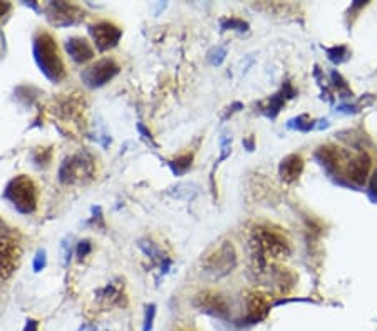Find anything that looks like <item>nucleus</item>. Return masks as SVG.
Here are the masks:
<instances>
[{
	"label": "nucleus",
	"mask_w": 377,
	"mask_h": 331,
	"mask_svg": "<svg viewBox=\"0 0 377 331\" xmlns=\"http://www.w3.org/2000/svg\"><path fill=\"white\" fill-rule=\"evenodd\" d=\"M34 60L39 65L40 72L52 82H60L66 77V65L59 54L57 42L52 34L42 30L34 37Z\"/></svg>",
	"instance_id": "nucleus-1"
},
{
	"label": "nucleus",
	"mask_w": 377,
	"mask_h": 331,
	"mask_svg": "<svg viewBox=\"0 0 377 331\" xmlns=\"http://www.w3.org/2000/svg\"><path fill=\"white\" fill-rule=\"evenodd\" d=\"M252 246L255 248V257L260 266L267 261L283 259L290 254V243L280 231L270 228H255L252 236Z\"/></svg>",
	"instance_id": "nucleus-2"
},
{
	"label": "nucleus",
	"mask_w": 377,
	"mask_h": 331,
	"mask_svg": "<svg viewBox=\"0 0 377 331\" xmlns=\"http://www.w3.org/2000/svg\"><path fill=\"white\" fill-rule=\"evenodd\" d=\"M4 198L20 214H32L37 209L39 193H37L35 182L29 176L20 174L7 184L4 191Z\"/></svg>",
	"instance_id": "nucleus-3"
},
{
	"label": "nucleus",
	"mask_w": 377,
	"mask_h": 331,
	"mask_svg": "<svg viewBox=\"0 0 377 331\" xmlns=\"http://www.w3.org/2000/svg\"><path fill=\"white\" fill-rule=\"evenodd\" d=\"M96 176V161L88 152H77L64 159L59 168V181L66 186L84 184L94 179Z\"/></svg>",
	"instance_id": "nucleus-4"
},
{
	"label": "nucleus",
	"mask_w": 377,
	"mask_h": 331,
	"mask_svg": "<svg viewBox=\"0 0 377 331\" xmlns=\"http://www.w3.org/2000/svg\"><path fill=\"white\" fill-rule=\"evenodd\" d=\"M201 265L206 273L216 276V278L228 274L237 266V253H235L233 244L223 241L213 249H210L203 257Z\"/></svg>",
	"instance_id": "nucleus-5"
},
{
	"label": "nucleus",
	"mask_w": 377,
	"mask_h": 331,
	"mask_svg": "<svg viewBox=\"0 0 377 331\" xmlns=\"http://www.w3.org/2000/svg\"><path fill=\"white\" fill-rule=\"evenodd\" d=\"M119 70H121L119 64H117L114 59L106 57V59L97 60L96 64L86 67L81 72V79H82L84 85H88L89 89H97V87L106 85L109 81H113L117 74H119Z\"/></svg>",
	"instance_id": "nucleus-6"
},
{
	"label": "nucleus",
	"mask_w": 377,
	"mask_h": 331,
	"mask_svg": "<svg viewBox=\"0 0 377 331\" xmlns=\"http://www.w3.org/2000/svg\"><path fill=\"white\" fill-rule=\"evenodd\" d=\"M22 259V248L17 239L0 234V278L7 279L17 271Z\"/></svg>",
	"instance_id": "nucleus-7"
},
{
	"label": "nucleus",
	"mask_w": 377,
	"mask_h": 331,
	"mask_svg": "<svg viewBox=\"0 0 377 331\" xmlns=\"http://www.w3.org/2000/svg\"><path fill=\"white\" fill-rule=\"evenodd\" d=\"M47 20L54 27H69L76 26L84 18V10L74 4L67 2H51L46 9Z\"/></svg>",
	"instance_id": "nucleus-8"
},
{
	"label": "nucleus",
	"mask_w": 377,
	"mask_h": 331,
	"mask_svg": "<svg viewBox=\"0 0 377 331\" xmlns=\"http://www.w3.org/2000/svg\"><path fill=\"white\" fill-rule=\"evenodd\" d=\"M89 35L92 37V42L99 52H106L111 51L113 47L119 44L121 37H122V30L113 22H97L89 26Z\"/></svg>",
	"instance_id": "nucleus-9"
},
{
	"label": "nucleus",
	"mask_w": 377,
	"mask_h": 331,
	"mask_svg": "<svg viewBox=\"0 0 377 331\" xmlns=\"http://www.w3.org/2000/svg\"><path fill=\"white\" fill-rule=\"evenodd\" d=\"M193 303L200 311H205L208 315H213L218 318H226L228 313H230V306H228L226 298L218 291L198 293Z\"/></svg>",
	"instance_id": "nucleus-10"
},
{
	"label": "nucleus",
	"mask_w": 377,
	"mask_h": 331,
	"mask_svg": "<svg viewBox=\"0 0 377 331\" xmlns=\"http://www.w3.org/2000/svg\"><path fill=\"white\" fill-rule=\"evenodd\" d=\"M66 52L76 64H86L94 57V49L84 37H71L66 40Z\"/></svg>",
	"instance_id": "nucleus-11"
},
{
	"label": "nucleus",
	"mask_w": 377,
	"mask_h": 331,
	"mask_svg": "<svg viewBox=\"0 0 377 331\" xmlns=\"http://www.w3.org/2000/svg\"><path fill=\"white\" fill-rule=\"evenodd\" d=\"M245 306H246V318L250 321H258L268 313V298L258 291H248L245 294Z\"/></svg>",
	"instance_id": "nucleus-12"
},
{
	"label": "nucleus",
	"mask_w": 377,
	"mask_h": 331,
	"mask_svg": "<svg viewBox=\"0 0 377 331\" xmlns=\"http://www.w3.org/2000/svg\"><path fill=\"white\" fill-rule=\"evenodd\" d=\"M370 169V157L366 154V152H361L357 154L354 159H350L347 162V168H345V173H347V177L355 184H364L367 179Z\"/></svg>",
	"instance_id": "nucleus-13"
},
{
	"label": "nucleus",
	"mask_w": 377,
	"mask_h": 331,
	"mask_svg": "<svg viewBox=\"0 0 377 331\" xmlns=\"http://www.w3.org/2000/svg\"><path fill=\"white\" fill-rule=\"evenodd\" d=\"M304 171V159L299 154H290L280 164V176L285 182H294Z\"/></svg>",
	"instance_id": "nucleus-14"
},
{
	"label": "nucleus",
	"mask_w": 377,
	"mask_h": 331,
	"mask_svg": "<svg viewBox=\"0 0 377 331\" xmlns=\"http://www.w3.org/2000/svg\"><path fill=\"white\" fill-rule=\"evenodd\" d=\"M191 161H193V156L191 154H183L180 157L173 159V161L170 162V168L173 171V174L180 176L183 173H186V171L191 168Z\"/></svg>",
	"instance_id": "nucleus-15"
},
{
	"label": "nucleus",
	"mask_w": 377,
	"mask_h": 331,
	"mask_svg": "<svg viewBox=\"0 0 377 331\" xmlns=\"http://www.w3.org/2000/svg\"><path fill=\"white\" fill-rule=\"evenodd\" d=\"M51 159H52L51 147H39V149H35L34 154H32V161L35 166H39V168H42V166H49Z\"/></svg>",
	"instance_id": "nucleus-16"
},
{
	"label": "nucleus",
	"mask_w": 377,
	"mask_h": 331,
	"mask_svg": "<svg viewBox=\"0 0 377 331\" xmlns=\"http://www.w3.org/2000/svg\"><path fill=\"white\" fill-rule=\"evenodd\" d=\"M92 251V244L89 239H82V241L77 243V248H76V254L79 259H84L86 256H89Z\"/></svg>",
	"instance_id": "nucleus-17"
},
{
	"label": "nucleus",
	"mask_w": 377,
	"mask_h": 331,
	"mask_svg": "<svg viewBox=\"0 0 377 331\" xmlns=\"http://www.w3.org/2000/svg\"><path fill=\"white\" fill-rule=\"evenodd\" d=\"M154 316H156V306H154V304H150V306H148V308H146V316H144V326H143V331H151V329H153Z\"/></svg>",
	"instance_id": "nucleus-18"
},
{
	"label": "nucleus",
	"mask_w": 377,
	"mask_h": 331,
	"mask_svg": "<svg viewBox=\"0 0 377 331\" xmlns=\"http://www.w3.org/2000/svg\"><path fill=\"white\" fill-rule=\"evenodd\" d=\"M46 265H47V256H46V251H44V249H39V251H37L35 257H34V271H35V273L42 271V269L46 268Z\"/></svg>",
	"instance_id": "nucleus-19"
},
{
	"label": "nucleus",
	"mask_w": 377,
	"mask_h": 331,
	"mask_svg": "<svg viewBox=\"0 0 377 331\" xmlns=\"http://www.w3.org/2000/svg\"><path fill=\"white\" fill-rule=\"evenodd\" d=\"M60 253H62V263L64 266L69 265L71 261V254H72V244H71V238L69 239H64L62 244H60Z\"/></svg>",
	"instance_id": "nucleus-20"
},
{
	"label": "nucleus",
	"mask_w": 377,
	"mask_h": 331,
	"mask_svg": "<svg viewBox=\"0 0 377 331\" xmlns=\"http://www.w3.org/2000/svg\"><path fill=\"white\" fill-rule=\"evenodd\" d=\"M221 26H223V29H233V30H246V29H248V23L243 22V20H238V18H230V20H225Z\"/></svg>",
	"instance_id": "nucleus-21"
},
{
	"label": "nucleus",
	"mask_w": 377,
	"mask_h": 331,
	"mask_svg": "<svg viewBox=\"0 0 377 331\" xmlns=\"http://www.w3.org/2000/svg\"><path fill=\"white\" fill-rule=\"evenodd\" d=\"M225 59V51L223 49H215V51L212 52V55H210V60H212V62L215 64V65H218V64H221V60Z\"/></svg>",
	"instance_id": "nucleus-22"
},
{
	"label": "nucleus",
	"mask_w": 377,
	"mask_h": 331,
	"mask_svg": "<svg viewBox=\"0 0 377 331\" xmlns=\"http://www.w3.org/2000/svg\"><path fill=\"white\" fill-rule=\"evenodd\" d=\"M37 329H39V323H37L35 320H27L24 331H37Z\"/></svg>",
	"instance_id": "nucleus-23"
},
{
	"label": "nucleus",
	"mask_w": 377,
	"mask_h": 331,
	"mask_svg": "<svg viewBox=\"0 0 377 331\" xmlns=\"http://www.w3.org/2000/svg\"><path fill=\"white\" fill-rule=\"evenodd\" d=\"M9 10H10V4L9 2H0V18L7 14Z\"/></svg>",
	"instance_id": "nucleus-24"
},
{
	"label": "nucleus",
	"mask_w": 377,
	"mask_h": 331,
	"mask_svg": "<svg viewBox=\"0 0 377 331\" xmlns=\"http://www.w3.org/2000/svg\"><path fill=\"white\" fill-rule=\"evenodd\" d=\"M370 189H372L374 193H377V171H375L374 176H372V182H370Z\"/></svg>",
	"instance_id": "nucleus-25"
},
{
	"label": "nucleus",
	"mask_w": 377,
	"mask_h": 331,
	"mask_svg": "<svg viewBox=\"0 0 377 331\" xmlns=\"http://www.w3.org/2000/svg\"><path fill=\"white\" fill-rule=\"evenodd\" d=\"M138 129H139L141 132H143V136H144L146 139H150V140L153 139V137H151V132H148L146 129H144V126H141V124H139V126H138Z\"/></svg>",
	"instance_id": "nucleus-26"
},
{
	"label": "nucleus",
	"mask_w": 377,
	"mask_h": 331,
	"mask_svg": "<svg viewBox=\"0 0 377 331\" xmlns=\"http://www.w3.org/2000/svg\"><path fill=\"white\" fill-rule=\"evenodd\" d=\"M2 226H4V223H2V221H0V229H2Z\"/></svg>",
	"instance_id": "nucleus-27"
}]
</instances>
